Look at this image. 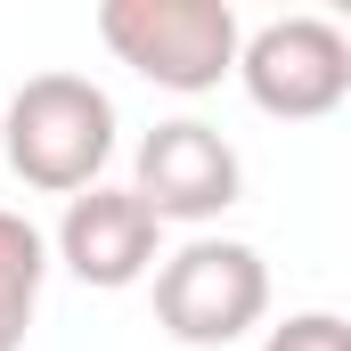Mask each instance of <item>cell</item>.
I'll return each mask as SVG.
<instances>
[{"label": "cell", "instance_id": "3", "mask_svg": "<svg viewBox=\"0 0 351 351\" xmlns=\"http://www.w3.org/2000/svg\"><path fill=\"white\" fill-rule=\"evenodd\" d=\"M269 319V262L237 237H196L156 262V327L188 351H221Z\"/></svg>", "mask_w": 351, "mask_h": 351}, {"label": "cell", "instance_id": "2", "mask_svg": "<svg viewBox=\"0 0 351 351\" xmlns=\"http://www.w3.org/2000/svg\"><path fill=\"white\" fill-rule=\"evenodd\" d=\"M98 41L156 90H221L237 74V8L229 0H98Z\"/></svg>", "mask_w": 351, "mask_h": 351}, {"label": "cell", "instance_id": "7", "mask_svg": "<svg viewBox=\"0 0 351 351\" xmlns=\"http://www.w3.org/2000/svg\"><path fill=\"white\" fill-rule=\"evenodd\" d=\"M41 286H49V237L25 213H0V351H25Z\"/></svg>", "mask_w": 351, "mask_h": 351}, {"label": "cell", "instance_id": "4", "mask_svg": "<svg viewBox=\"0 0 351 351\" xmlns=\"http://www.w3.org/2000/svg\"><path fill=\"white\" fill-rule=\"evenodd\" d=\"M237 82L278 123H327L351 98V33L327 16H278L237 41Z\"/></svg>", "mask_w": 351, "mask_h": 351}, {"label": "cell", "instance_id": "6", "mask_svg": "<svg viewBox=\"0 0 351 351\" xmlns=\"http://www.w3.org/2000/svg\"><path fill=\"white\" fill-rule=\"evenodd\" d=\"M58 262L74 269L82 286L98 294H123V286H139L147 269L164 262V221L131 196V188H82V196H66V221H58Z\"/></svg>", "mask_w": 351, "mask_h": 351}, {"label": "cell", "instance_id": "1", "mask_svg": "<svg viewBox=\"0 0 351 351\" xmlns=\"http://www.w3.org/2000/svg\"><path fill=\"white\" fill-rule=\"evenodd\" d=\"M0 156L41 196H82L114 156V98L90 74H33L0 114Z\"/></svg>", "mask_w": 351, "mask_h": 351}, {"label": "cell", "instance_id": "5", "mask_svg": "<svg viewBox=\"0 0 351 351\" xmlns=\"http://www.w3.org/2000/svg\"><path fill=\"white\" fill-rule=\"evenodd\" d=\"M237 188H245L237 147H229L213 123H196V114L156 123V131L139 139V180H131V196H139L156 221H221V213L237 204Z\"/></svg>", "mask_w": 351, "mask_h": 351}, {"label": "cell", "instance_id": "8", "mask_svg": "<svg viewBox=\"0 0 351 351\" xmlns=\"http://www.w3.org/2000/svg\"><path fill=\"white\" fill-rule=\"evenodd\" d=\"M262 351H351V327L335 311H294L262 335Z\"/></svg>", "mask_w": 351, "mask_h": 351}]
</instances>
